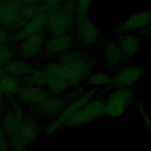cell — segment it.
Listing matches in <instances>:
<instances>
[{"label": "cell", "mask_w": 151, "mask_h": 151, "mask_svg": "<svg viewBox=\"0 0 151 151\" xmlns=\"http://www.w3.org/2000/svg\"><path fill=\"white\" fill-rule=\"evenodd\" d=\"M58 78L66 80L71 86L78 85L93 73L96 65H100L99 57L82 51L68 50L58 56Z\"/></svg>", "instance_id": "6da1fadb"}, {"label": "cell", "mask_w": 151, "mask_h": 151, "mask_svg": "<svg viewBox=\"0 0 151 151\" xmlns=\"http://www.w3.org/2000/svg\"><path fill=\"white\" fill-rule=\"evenodd\" d=\"M139 100L130 87H119L110 90L104 96V117L116 118L130 108H137Z\"/></svg>", "instance_id": "7a4b0ae2"}, {"label": "cell", "mask_w": 151, "mask_h": 151, "mask_svg": "<svg viewBox=\"0 0 151 151\" xmlns=\"http://www.w3.org/2000/svg\"><path fill=\"white\" fill-rule=\"evenodd\" d=\"M110 90L107 86L94 87L83 93L77 99L67 104L64 110L51 122L47 124L42 129V133L45 137H48L59 129L65 127L70 117L78 110L84 106L87 103L94 97L107 94Z\"/></svg>", "instance_id": "3957f363"}, {"label": "cell", "mask_w": 151, "mask_h": 151, "mask_svg": "<svg viewBox=\"0 0 151 151\" xmlns=\"http://www.w3.org/2000/svg\"><path fill=\"white\" fill-rule=\"evenodd\" d=\"M74 37L88 47L101 45L107 32H102L88 14H77L74 25Z\"/></svg>", "instance_id": "277c9868"}, {"label": "cell", "mask_w": 151, "mask_h": 151, "mask_svg": "<svg viewBox=\"0 0 151 151\" xmlns=\"http://www.w3.org/2000/svg\"><path fill=\"white\" fill-rule=\"evenodd\" d=\"M98 57L101 65L113 73L131 61L126 60L115 38L107 32V35L99 47Z\"/></svg>", "instance_id": "5b68a950"}, {"label": "cell", "mask_w": 151, "mask_h": 151, "mask_svg": "<svg viewBox=\"0 0 151 151\" xmlns=\"http://www.w3.org/2000/svg\"><path fill=\"white\" fill-rule=\"evenodd\" d=\"M150 70L143 63L137 64L132 61L113 73H109L110 80L108 85L110 90L119 87H130L135 84Z\"/></svg>", "instance_id": "8992f818"}, {"label": "cell", "mask_w": 151, "mask_h": 151, "mask_svg": "<svg viewBox=\"0 0 151 151\" xmlns=\"http://www.w3.org/2000/svg\"><path fill=\"white\" fill-rule=\"evenodd\" d=\"M41 126L34 117L24 118L18 132L9 139V148L13 150L21 151L35 142L40 136Z\"/></svg>", "instance_id": "52a82bcc"}, {"label": "cell", "mask_w": 151, "mask_h": 151, "mask_svg": "<svg viewBox=\"0 0 151 151\" xmlns=\"http://www.w3.org/2000/svg\"><path fill=\"white\" fill-rule=\"evenodd\" d=\"M104 115V97L101 98L97 96L73 114L68 120L65 127H76L84 125Z\"/></svg>", "instance_id": "ba28073f"}, {"label": "cell", "mask_w": 151, "mask_h": 151, "mask_svg": "<svg viewBox=\"0 0 151 151\" xmlns=\"http://www.w3.org/2000/svg\"><path fill=\"white\" fill-rule=\"evenodd\" d=\"M151 23V9H145L132 14L128 18L116 24L107 32L115 37L119 34L131 31H139Z\"/></svg>", "instance_id": "9c48e42d"}, {"label": "cell", "mask_w": 151, "mask_h": 151, "mask_svg": "<svg viewBox=\"0 0 151 151\" xmlns=\"http://www.w3.org/2000/svg\"><path fill=\"white\" fill-rule=\"evenodd\" d=\"M45 31L32 34L20 42L17 48L18 57L29 60L38 57L44 48L46 40Z\"/></svg>", "instance_id": "30bf717a"}, {"label": "cell", "mask_w": 151, "mask_h": 151, "mask_svg": "<svg viewBox=\"0 0 151 151\" xmlns=\"http://www.w3.org/2000/svg\"><path fill=\"white\" fill-rule=\"evenodd\" d=\"M48 11L41 13L29 19L19 30L11 32V41L20 43L28 36L42 31H45L48 22Z\"/></svg>", "instance_id": "8fae6325"}, {"label": "cell", "mask_w": 151, "mask_h": 151, "mask_svg": "<svg viewBox=\"0 0 151 151\" xmlns=\"http://www.w3.org/2000/svg\"><path fill=\"white\" fill-rule=\"evenodd\" d=\"M114 37L128 61H131V60L142 49L144 38L136 32H127Z\"/></svg>", "instance_id": "7c38bea8"}, {"label": "cell", "mask_w": 151, "mask_h": 151, "mask_svg": "<svg viewBox=\"0 0 151 151\" xmlns=\"http://www.w3.org/2000/svg\"><path fill=\"white\" fill-rule=\"evenodd\" d=\"M74 40V36L69 32L50 35L45 40L43 48L44 53L47 57L60 55L71 49Z\"/></svg>", "instance_id": "4fadbf2b"}, {"label": "cell", "mask_w": 151, "mask_h": 151, "mask_svg": "<svg viewBox=\"0 0 151 151\" xmlns=\"http://www.w3.org/2000/svg\"><path fill=\"white\" fill-rule=\"evenodd\" d=\"M24 119V110L19 104L14 105L2 116L0 125L8 140L18 132Z\"/></svg>", "instance_id": "5bb4252c"}, {"label": "cell", "mask_w": 151, "mask_h": 151, "mask_svg": "<svg viewBox=\"0 0 151 151\" xmlns=\"http://www.w3.org/2000/svg\"><path fill=\"white\" fill-rule=\"evenodd\" d=\"M50 96L47 89L44 87L22 84L15 97L19 103L35 106Z\"/></svg>", "instance_id": "9a60e30c"}, {"label": "cell", "mask_w": 151, "mask_h": 151, "mask_svg": "<svg viewBox=\"0 0 151 151\" xmlns=\"http://www.w3.org/2000/svg\"><path fill=\"white\" fill-rule=\"evenodd\" d=\"M65 100L60 96H50L42 102L34 106L35 111L41 116L57 117L65 108Z\"/></svg>", "instance_id": "2e32d148"}, {"label": "cell", "mask_w": 151, "mask_h": 151, "mask_svg": "<svg viewBox=\"0 0 151 151\" xmlns=\"http://www.w3.org/2000/svg\"><path fill=\"white\" fill-rule=\"evenodd\" d=\"M48 22L45 29L50 35L63 34L69 31V28L61 14L59 5L48 7Z\"/></svg>", "instance_id": "e0dca14e"}, {"label": "cell", "mask_w": 151, "mask_h": 151, "mask_svg": "<svg viewBox=\"0 0 151 151\" xmlns=\"http://www.w3.org/2000/svg\"><path fill=\"white\" fill-rule=\"evenodd\" d=\"M4 69L9 74L23 78L30 74L36 68L28 60L18 57L12 59L4 67Z\"/></svg>", "instance_id": "ac0fdd59"}, {"label": "cell", "mask_w": 151, "mask_h": 151, "mask_svg": "<svg viewBox=\"0 0 151 151\" xmlns=\"http://www.w3.org/2000/svg\"><path fill=\"white\" fill-rule=\"evenodd\" d=\"M21 78L6 73L0 81V90L6 98L15 96L22 85Z\"/></svg>", "instance_id": "d6986e66"}, {"label": "cell", "mask_w": 151, "mask_h": 151, "mask_svg": "<svg viewBox=\"0 0 151 151\" xmlns=\"http://www.w3.org/2000/svg\"><path fill=\"white\" fill-rule=\"evenodd\" d=\"M110 80V74L101 72H97L91 73L86 79L84 83L87 87H101L108 86Z\"/></svg>", "instance_id": "ffe728a7"}, {"label": "cell", "mask_w": 151, "mask_h": 151, "mask_svg": "<svg viewBox=\"0 0 151 151\" xmlns=\"http://www.w3.org/2000/svg\"><path fill=\"white\" fill-rule=\"evenodd\" d=\"M17 55V48L8 43L0 44V68H4Z\"/></svg>", "instance_id": "44dd1931"}, {"label": "cell", "mask_w": 151, "mask_h": 151, "mask_svg": "<svg viewBox=\"0 0 151 151\" xmlns=\"http://www.w3.org/2000/svg\"><path fill=\"white\" fill-rule=\"evenodd\" d=\"M70 86L68 82L61 78L52 80L47 86L49 93L52 96H60Z\"/></svg>", "instance_id": "7402d4cb"}, {"label": "cell", "mask_w": 151, "mask_h": 151, "mask_svg": "<svg viewBox=\"0 0 151 151\" xmlns=\"http://www.w3.org/2000/svg\"><path fill=\"white\" fill-rule=\"evenodd\" d=\"M93 0H76L77 14H88Z\"/></svg>", "instance_id": "603a6c76"}, {"label": "cell", "mask_w": 151, "mask_h": 151, "mask_svg": "<svg viewBox=\"0 0 151 151\" xmlns=\"http://www.w3.org/2000/svg\"><path fill=\"white\" fill-rule=\"evenodd\" d=\"M9 149V140L0 125V151L6 150Z\"/></svg>", "instance_id": "cb8c5ba5"}, {"label": "cell", "mask_w": 151, "mask_h": 151, "mask_svg": "<svg viewBox=\"0 0 151 151\" xmlns=\"http://www.w3.org/2000/svg\"><path fill=\"white\" fill-rule=\"evenodd\" d=\"M136 32L140 34L144 38H148L151 40V23L143 29L136 31Z\"/></svg>", "instance_id": "d4e9b609"}, {"label": "cell", "mask_w": 151, "mask_h": 151, "mask_svg": "<svg viewBox=\"0 0 151 151\" xmlns=\"http://www.w3.org/2000/svg\"><path fill=\"white\" fill-rule=\"evenodd\" d=\"M25 5L45 4V0H18Z\"/></svg>", "instance_id": "484cf974"}, {"label": "cell", "mask_w": 151, "mask_h": 151, "mask_svg": "<svg viewBox=\"0 0 151 151\" xmlns=\"http://www.w3.org/2000/svg\"><path fill=\"white\" fill-rule=\"evenodd\" d=\"M64 0H45V5L48 7H51L54 5H59Z\"/></svg>", "instance_id": "4316f807"}, {"label": "cell", "mask_w": 151, "mask_h": 151, "mask_svg": "<svg viewBox=\"0 0 151 151\" xmlns=\"http://www.w3.org/2000/svg\"><path fill=\"white\" fill-rule=\"evenodd\" d=\"M5 96L4 94L2 93V92L0 90V111L4 109V105H5Z\"/></svg>", "instance_id": "83f0119b"}, {"label": "cell", "mask_w": 151, "mask_h": 151, "mask_svg": "<svg viewBox=\"0 0 151 151\" xmlns=\"http://www.w3.org/2000/svg\"><path fill=\"white\" fill-rule=\"evenodd\" d=\"M6 74L5 71L4 70V68H0V81L1 80V79L2 78V77H4V76Z\"/></svg>", "instance_id": "f1b7e54d"}, {"label": "cell", "mask_w": 151, "mask_h": 151, "mask_svg": "<svg viewBox=\"0 0 151 151\" xmlns=\"http://www.w3.org/2000/svg\"><path fill=\"white\" fill-rule=\"evenodd\" d=\"M147 129L150 132H151V123L147 127Z\"/></svg>", "instance_id": "f546056e"}]
</instances>
